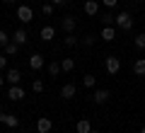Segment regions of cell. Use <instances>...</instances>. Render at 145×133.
<instances>
[{"label":"cell","mask_w":145,"mask_h":133,"mask_svg":"<svg viewBox=\"0 0 145 133\" xmlns=\"http://www.w3.org/2000/svg\"><path fill=\"white\" fill-rule=\"evenodd\" d=\"M61 70L63 73H72L75 70V61H72V58H63L61 61Z\"/></svg>","instance_id":"ac0fdd59"},{"label":"cell","mask_w":145,"mask_h":133,"mask_svg":"<svg viewBox=\"0 0 145 133\" xmlns=\"http://www.w3.org/2000/svg\"><path fill=\"white\" fill-rule=\"evenodd\" d=\"M17 17H20L24 24H29V22L34 20V12H31L29 5H20V7H17Z\"/></svg>","instance_id":"3957f363"},{"label":"cell","mask_w":145,"mask_h":133,"mask_svg":"<svg viewBox=\"0 0 145 133\" xmlns=\"http://www.w3.org/2000/svg\"><path fill=\"white\" fill-rule=\"evenodd\" d=\"M5 3H7V5H12V3H17V0H5Z\"/></svg>","instance_id":"d6a6232c"},{"label":"cell","mask_w":145,"mask_h":133,"mask_svg":"<svg viewBox=\"0 0 145 133\" xmlns=\"http://www.w3.org/2000/svg\"><path fill=\"white\" fill-rule=\"evenodd\" d=\"M102 3H104V5H106V7H114L116 3H119V0H102Z\"/></svg>","instance_id":"f1b7e54d"},{"label":"cell","mask_w":145,"mask_h":133,"mask_svg":"<svg viewBox=\"0 0 145 133\" xmlns=\"http://www.w3.org/2000/svg\"><path fill=\"white\" fill-rule=\"evenodd\" d=\"M0 123H5V126H10V128H17V126H20V119L12 116V114L0 111Z\"/></svg>","instance_id":"277c9868"},{"label":"cell","mask_w":145,"mask_h":133,"mask_svg":"<svg viewBox=\"0 0 145 133\" xmlns=\"http://www.w3.org/2000/svg\"><path fill=\"white\" fill-rule=\"evenodd\" d=\"M75 131H78V133H89V131H92V123H89L87 119H80L78 126H75Z\"/></svg>","instance_id":"9a60e30c"},{"label":"cell","mask_w":145,"mask_h":133,"mask_svg":"<svg viewBox=\"0 0 145 133\" xmlns=\"http://www.w3.org/2000/svg\"><path fill=\"white\" fill-rule=\"evenodd\" d=\"M7 44H10V36H7L5 31H0V48H5Z\"/></svg>","instance_id":"484cf974"},{"label":"cell","mask_w":145,"mask_h":133,"mask_svg":"<svg viewBox=\"0 0 145 133\" xmlns=\"http://www.w3.org/2000/svg\"><path fill=\"white\" fill-rule=\"evenodd\" d=\"M114 20H116V17L111 15V12H104V15H102V24L104 27H111V22H114Z\"/></svg>","instance_id":"603a6c76"},{"label":"cell","mask_w":145,"mask_h":133,"mask_svg":"<svg viewBox=\"0 0 145 133\" xmlns=\"http://www.w3.org/2000/svg\"><path fill=\"white\" fill-rule=\"evenodd\" d=\"M39 34H41L44 41H51L53 36H56V29H53V27H41V31H39Z\"/></svg>","instance_id":"e0dca14e"},{"label":"cell","mask_w":145,"mask_h":133,"mask_svg":"<svg viewBox=\"0 0 145 133\" xmlns=\"http://www.w3.org/2000/svg\"><path fill=\"white\" fill-rule=\"evenodd\" d=\"M5 80L10 82V85H20V80H22V73L17 70V68H12V70H7V75H5Z\"/></svg>","instance_id":"8fae6325"},{"label":"cell","mask_w":145,"mask_h":133,"mask_svg":"<svg viewBox=\"0 0 145 133\" xmlns=\"http://www.w3.org/2000/svg\"><path fill=\"white\" fill-rule=\"evenodd\" d=\"M53 7H56V5H53V3H46V5L41 7V12H44V15H46V17H48V15H53Z\"/></svg>","instance_id":"4316f807"},{"label":"cell","mask_w":145,"mask_h":133,"mask_svg":"<svg viewBox=\"0 0 145 133\" xmlns=\"http://www.w3.org/2000/svg\"><path fill=\"white\" fill-rule=\"evenodd\" d=\"M114 39H116V29L114 27H102V41L109 44V41H114Z\"/></svg>","instance_id":"7c38bea8"},{"label":"cell","mask_w":145,"mask_h":133,"mask_svg":"<svg viewBox=\"0 0 145 133\" xmlns=\"http://www.w3.org/2000/svg\"><path fill=\"white\" fill-rule=\"evenodd\" d=\"M104 68H106V73H109V75H116V73L121 70V58L109 56L106 61H104Z\"/></svg>","instance_id":"7a4b0ae2"},{"label":"cell","mask_w":145,"mask_h":133,"mask_svg":"<svg viewBox=\"0 0 145 133\" xmlns=\"http://www.w3.org/2000/svg\"><path fill=\"white\" fill-rule=\"evenodd\" d=\"M51 3H53V5H65L68 0H51Z\"/></svg>","instance_id":"4dcf8cb0"},{"label":"cell","mask_w":145,"mask_h":133,"mask_svg":"<svg viewBox=\"0 0 145 133\" xmlns=\"http://www.w3.org/2000/svg\"><path fill=\"white\" fill-rule=\"evenodd\" d=\"M94 41H97V39H94L92 34H87V36H85V39H82V44H85V46H92Z\"/></svg>","instance_id":"83f0119b"},{"label":"cell","mask_w":145,"mask_h":133,"mask_svg":"<svg viewBox=\"0 0 145 133\" xmlns=\"http://www.w3.org/2000/svg\"><path fill=\"white\" fill-rule=\"evenodd\" d=\"M7 97H10L12 102H20V99L24 97V90H22L20 85H10V90H7Z\"/></svg>","instance_id":"5b68a950"},{"label":"cell","mask_w":145,"mask_h":133,"mask_svg":"<svg viewBox=\"0 0 145 133\" xmlns=\"http://www.w3.org/2000/svg\"><path fill=\"white\" fill-rule=\"evenodd\" d=\"M82 10H85V15L92 17V15H97V12H99V3H97V0H85Z\"/></svg>","instance_id":"ba28073f"},{"label":"cell","mask_w":145,"mask_h":133,"mask_svg":"<svg viewBox=\"0 0 145 133\" xmlns=\"http://www.w3.org/2000/svg\"><path fill=\"white\" fill-rule=\"evenodd\" d=\"M12 41H15V44H20V46H24L27 41H29V34H27L24 29H17L15 34H12Z\"/></svg>","instance_id":"30bf717a"},{"label":"cell","mask_w":145,"mask_h":133,"mask_svg":"<svg viewBox=\"0 0 145 133\" xmlns=\"http://www.w3.org/2000/svg\"><path fill=\"white\" fill-rule=\"evenodd\" d=\"M31 90H34L36 94H39V92H44V80H34V82H31Z\"/></svg>","instance_id":"d4e9b609"},{"label":"cell","mask_w":145,"mask_h":133,"mask_svg":"<svg viewBox=\"0 0 145 133\" xmlns=\"http://www.w3.org/2000/svg\"><path fill=\"white\" fill-rule=\"evenodd\" d=\"M133 44H135L138 51H145V34H138V36L133 39Z\"/></svg>","instance_id":"44dd1931"},{"label":"cell","mask_w":145,"mask_h":133,"mask_svg":"<svg viewBox=\"0 0 145 133\" xmlns=\"http://www.w3.org/2000/svg\"><path fill=\"white\" fill-rule=\"evenodd\" d=\"M29 68L31 70H41L44 68V56L41 53H31L29 56Z\"/></svg>","instance_id":"8992f818"},{"label":"cell","mask_w":145,"mask_h":133,"mask_svg":"<svg viewBox=\"0 0 145 133\" xmlns=\"http://www.w3.org/2000/svg\"><path fill=\"white\" fill-rule=\"evenodd\" d=\"M75 92H78V87L72 85V82H68V85L61 87V97L63 99H72V97H75Z\"/></svg>","instance_id":"9c48e42d"},{"label":"cell","mask_w":145,"mask_h":133,"mask_svg":"<svg viewBox=\"0 0 145 133\" xmlns=\"http://www.w3.org/2000/svg\"><path fill=\"white\" fill-rule=\"evenodd\" d=\"M17 51H20V44H15V41H10L5 46V56H17Z\"/></svg>","instance_id":"d6986e66"},{"label":"cell","mask_w":145,"mask_h":133,"mask_svg":"<svg viewBox=\"0 0 145 133\" xmlns=\"http://www.w3.org/2000/svg\"><path fill=\"white\" fill-rule=\"evenodd\" d=\"M140 133H145V126H143V128H140Z\"/></svg>","instance_id":"836d02e7"},{"label":"cell","mask_w":145,"mask_h":133,"mask_svg":"<svg viewBox=\"0 0 145 133\" xmlns=\"http://www.w3.org/2000/svg\"><path fill=\"white\" fill-rule=\"evenodd\" d=\"M94 82H97V77H94V75H85L82 77V85L85 87H94Z\"/></svg>","instance_id":"cb8c5ba5"},{"label":"cell","mask_w":145,"mask_h":133,"mask_svg":"<svg viewBox=\"0 0 145 133\" xmlns=\"http://www.w3.org/2000/svg\"><path fill=\"white\" fill-rule=\"evenodd\" d=\"M89 133H99V131H89Z\"/></svg>","instance_id":"e575fe53"},{"label":"cell","mask_w":145,"mask_h":133,"mask_svg":"<svg viewBox=\"0 0 145 133\" xmlns=\"http://www.w3.org/2000/svg\"><path fill=\"white\" fill-rule=\"evenodd\" d=\"M51 128H53V121H51V119L41 116L39 121H36V131H39V133H48Z\"/></svg>","instance_id":"52a82bcc"},{"label":"cell","mask_w":145,"mask_h":133,"mask_svg":"<svg viewBox=\"0 0 145 133\" xmlns=\"http://www.w3.org/2000/svg\"><path fill=\"white\" fill-rule=\"evenodd\" d=\"M3 85H5V77H3V75H0V87H3Z\"/></svg>","instance_id":"1f68e13d"},{"label":"cell","mask_w":145,"mask_h":133,"mask_svg":"<svg viewBox=\"0 0 145 133\" xmlns=\"http://www.w3.org/2000/svg\"><path fill=\"white\" fill-rule=\"evenodd\" d=\"M109 97H111V94H109V90H97V92L92 94V99H94V104H104V102H106Z\"/></svg>","instance_id":"4fadbf2b"},{"label":"cell","mask_w":145,"mask_h":133,"mask_svg":"<svg viewBox=\"0 0 145 133\" xmlns=\"http://www.w3.org/2000/svg\"><path fill=\"white\" fill-rule=\"evenodd\" d=\"M36 133H39V131H36Z\"/></svg>","instance_id":"d590c367"},{"label":"cell","mask_w":145,"mask_h":133,"mask_svg":"<svg viewBox=\"0 0 145 133\" xmlns=\"http://www.w3.org/2000/svg\"><path fill=\"white\" fill-rule=\"evenodd\" d=\"M75 24H78L75 17H63V31H65V34H72V31H75Z\"/></svg>","instance_id":"5bb4252c"},{"label":"cell","mask_w":145,"mask_h":133,"mask_svg":"<svg viewBox=\"0 0 145 133\" xmlns=\"http://www.w3.org/2000/svg\"><path fill=\"white\" fill-rule=\"evenodd\" d=\"M5 66H7V58H5V53H3V56H0V70H3Z\"/></svg>","instance_id":"f546056e"},{"label":"cell","mask_w":145,"mask_h":133,"mask_svg":"<svg viewBox=\"0 0 145 133\" xmlns=\"http://www.w3.org/2000/svg\"><path fill=\"white\" fill-rule=\"evenodd\" d=\"M63 44H65L68 48H72V46H78V36H72V34H68L65 39H63Z\"/></svg>","instance_id":"7402d4cb"},{"label":"cell","mask_w":145,"mask_h":133,"mask_svg":"<svg viewBox=\"0 0 145 133\" xmlns=\"http://www.w3.org/2000/svg\"><path fill=\"white\" fill-rule=\"evenodd\" d=\"M48 75H51V77H56V75H61V63H58V61H53V63H48Z\"/></svg>","instance_id":"ffe728a7"},{"label":"cell","mask_w":145,"mask_h":133,"mask_svg":"<svg viewBox=\"0 0 145 133\" xmlns=\"http://www.w3.org/2000/svg\"><path fill=\"white\" fill-rule=\"evenodd\" d=\"M133 73H135V75H140V77L145 75V58H135V63H133Z\"/></svg>","instance_id":"2e32d148"},{"label":"cell","mask_w":145,"mask_h":133,"mask_svg":"<svg viewBox=\"0 0 145 133\" xmlns=\"http://www.w3.org/2000/svg\"><path fill=\"white\" fill-rule=\"evenodd\" d=\"M114 24L119 27L121 31H131V29H133V17H131V12H126V10H121L119 15H116V20H114Z\"/></svg>","instance_id":"6da1fadb"}]
</instances>
